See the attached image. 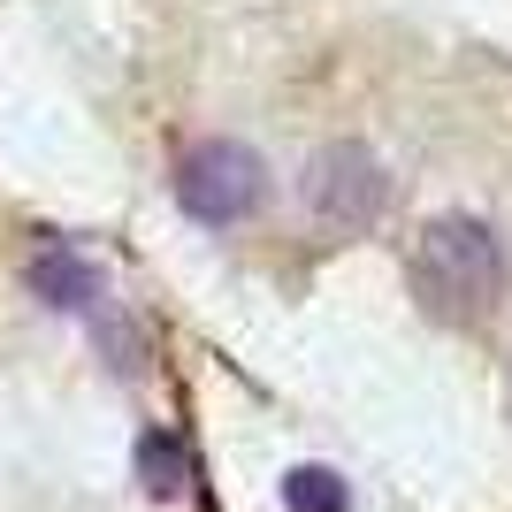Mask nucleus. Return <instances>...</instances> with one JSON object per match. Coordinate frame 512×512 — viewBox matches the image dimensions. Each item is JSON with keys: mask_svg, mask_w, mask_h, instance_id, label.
I'll return each instance as SVG.
<instances>
[{"mask_svg": "<svg viewBox=\"0 0 512 512\" xmlns=\"http://www.w3.org/2000/svg\"><path fill=\"white\" fill-rule=\"evenodd\" d=\"M299 192H306V207H314V222H321V230H337V237H367L390 214V176H383V161H375L360 138L321 146L314 161H306Z\"/></svg>", "mask_w": 512, "mask_h": 512, "instance_id": "3", "label": "nucleus"}, {"mask_svg": "<svg viewBox=\"0 0 512 512\" xmlns=\"http://www.w3.org/2000/svg\"><path fill=\"white\" fill-rule=\"evenodd\" d=\"M406 283L436 321L467 329L505 299V237L482 214H436V222H421L406 253Z\"/></svg>", "mask_w": 512, "mask_h": 512, "instance_id": "1", "label": "nucleus"}, {"mask_svg": "<svg viewBox=\"0 0 512 512\" xmlns=\"http://www.w3.org/2000/svg\"><path fill=\"white\" fill-rule=\"evenodd\" d=\"M283 512H352V482L337 467H291L283 474Z\"/></svg>", "mask_w": 512, "mask_h": 512, "instance_id": "6", "label": "nucleus"}, {"mask_svg": "<svg viewBox=\"0 0 512 512\" xmlns=\"http://www.w3.org/2000/svg\"><path fill=\"white\" fill-rule=\"evenodd\" d=\"M130 467H138V482H146V497H184V482H192V451H184V436L176 428H138V451H130Z\"/></svg>", "mask_w": 512, "mask_h": 512, "instance_id": "5", "label": "nucleus"}, {"mask_svg": "<svg viewBox=\"0 0 512 512\" xmlns=\"http://www.w3.org/2000/svg\"><path fill=\"white\" fill-rule=\"evenodd\" d=\"M176 207L192 214L199 230H237L268 207V161L237 138H199L176 153Z\"/></svg>", "mask_w": 512, "mask_h": 512, "instance_id": "2", "label": "nucleus"}, {"mask_svg": "<svg viewBox=\"0 0 512 512\" xmlns=\"http://www.w3.org/2000/svg\"><path fill=\"white\" fill-rule=\"evenodd\" d=\"M85 321H92V344L107 352L115 375H146V329H138L123 306H100V314H85Z\"/></svg>", "mask_w": 512, "mask_h": 512, "instance_id": "7", "label": "nucleus"}, {"mask_svg": "<svg viewBox=\"0 0 512 512\" xmlns=\"http://www.w3.org/2000/svg\"><path fill=\"white\" fill-rule=\"evenodd\" d=\"M23 283H31V299L54 306V314H100L107 306V268L85 245H69V237H46L39 253L23 260Z\"/></svg>", "mask_w": 512, "mask_h": 512, "instance_id": "4", "label": "nucleus"}]
</instances>
